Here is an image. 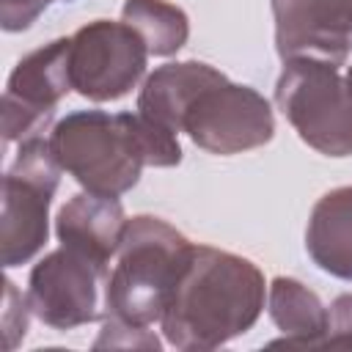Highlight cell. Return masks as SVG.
Returning a JSON list of instances; mask_svg holds the SVG:
<instances>
[{
  "label": "cell",
  "instance_id": "6da1fadb",
  "mask_svg": "<svg viewBox=\"0 0 352 352\" xmlns=\"http://www.w3.org/2000/svg\"><path fill=\"white\" fill-rule=\"evenodd\" d=\"M267 300L261 270L212 245H192L187 270L160 319L162 336L182 352H209L248 333Z\"/></svg>",
  "mask_w": 352,
  "mask_h": 352
},
{
  "label": "cell",
  "instance_id": "7a4b0ae2",
  "mask_svg": "<svg viewBox=\"0 0 352 352\" xmlns=\"http://www.w3.org/2000/svg\"><path fill=\"white\" fill-rule=\"evenodd\" d=\"M58 165L88 192L124 195L143 168H173L182 162L179 135L157 126L140 113L74 110L50 129Z\"/></svg>",
  "mask_w": 352,
  "mask_h": 352
},
{
  "label": "cell",
  "instance_id": "3957f363",
  "mask_svg": "<svg viewBox=\"0 0 352 352\" xmlns=\"http://www.w3.org/2000/svg\"><path fill=\"white\" fill-rule=\"evenodd\" d=\"M190 253L192 242L168 220L135 214L107 272L104 319L132 327L157 324L187 270Z\"/></svg>",
  "mask_w": 352,
  "mask_h": 352
},
{
  "label": "cell",
  "instance_id": "277c9868",
  "mask_svg": "<svg viewBox=\"0 0 352 352\" xmlns=\"http://www.w3.org/2000/svg\"><path fill=\"white\" fill-rule=\"evenodd\" d=\"M275 104L314 151L324 157L352 154V88L338 66L319 58L283 60Z\"/></svg>",
  "mask_w": 352,
  "mask_h": 352
},
{
  "label": "cell",
  "instance_id": "5b68a950",
  "mask_svg": "<svg viewBox=\"0 0 352 352\" xmlns=\"http://www.w3.org/2000/svg\"><path fill=\"white\" fill-rule=\"evenodd\" d=\"M60 165L50 140L28 138L3 176L0 258L3 267L28 264L50 236V204L60 184Z\"/></svg>",
  "mask_w": 352,
  "mask_h": 352
},
{
  "label": "cell",
  "instance_id": "8992f818",
  "mask_svg": "<svg viewBox=\"0 0 352 352\" xmlns=\"http://www.w3.org/2000/svg\"><path fill=\"white\" fill-rule=\"evenodd\" d=\"M182 132H187L198 148L231 157L270 143L275 116L256 88L220 77L192 96L182 113Z\"/></svg>",
  "mask_w": 352,
  "mask_h": 352
},
{
  "label": "cell",
  "instance_id": "52a82bcc",
  "mask_svg": "<svg viewBox=\"0 0 352 352\" xmlns=\"http://www.w3.org/2000/svg\"><path fill=\"white\" fill-rule=\"evenodd\" d=\"M110 267L74 248H55L38 258L28 278V302L52 330H74L104 319Z\"/></svg>",
  "mask_w": 352,
  "mask_h": 352
},
{
  "label": "cell",
  "instance_id": "ba28073f",
  "mask_svg": "<svg viewBox=\"0 0 352 352\" xmlns=\"http://www.w3.org/2000/svg\"><path fill=\"white\" fill-rule=\"evenodd\" d=\"M146 41L121 19H94L69 36L72 91L88 102H116L146 77Z\"/></svg>",
  "mask_w": 352,
  "mask_h": 352
},
{
  "label": "cell",
  "instance_id": "9c48e42d",
  "mask_svg": "<svg viewBox=\"0 0 352 352\" xmlns=\"http://www.w3.org/2000/svg\"><path fill=\"white\" fill-rule=\"evenodd\" d=\"M69 91V38H55L28 52L3 91V140L22 143L52 129L55 107Z\"/></svg>",
  "mask_w": 352,
  "mask_h": 352
},
{
  "label": "cell",
  "instance_id": "30bf717a",
  "mask_svg": "<svg viewBox=\"0 0 352 352\" xmlns=\"http://www.w3.org/2000/svg\"><path fill=\"white\" fill-rule=\"evenodd\" d=\"M280 60L319 58L344 66L352 50V0H270Z\"/></svg>",
  "mask_w": 352,
  "mask_h": 352
},
{
  "label": "cell",
  "instance_id": "8fae6325",
  "mask_svg": "<svg viewBox=\"0 0 352 352\" xmlns=\"http://www.w3.org/2000/svg\"><path fill=\"white\" fill-rule=\"evenodd\" d=\"M126 223L129 220L116 195H99L85 190L72 195L58 209L55 236L60 245L110 264L121 245Z\"/></svg>",
  "mask_w": 352,
  "mask_h": 352
},
{
  "label": "cell",
  "instance_id": "7c38bea8",
  "mask_svg": "<svg viewBox=\"0 0 352 352\" xmlns=\"http://www.w3.org/2000/svg\"><path fill=\"white\" fill-rule=\"evenodd\" d=\"M226 77L220 69L204 60H176L157 66L138 94V113L168 132H182V113L192 102V96L209 82Z\"/></svg>",
  "mask_w": 352,
  "mask_h": 352
},
{
  "label": "cell",
  "instance_id": "4fadbf2b",
  "mask_svg": "<svg viewBox=\"0 0 352 352\" xmlns=\"http://www.w3.org/2000/svg\"><path fill=\"white\" fill-rule=\"evenodd\" d=\"M305 250L322 272L352 280V184L333 187L314 204Z\"/></svg>",
  "mask_w": 352,
  "mask_h": 352
},
{
  "label": "cell",
  "instance_id": "5bb4252c",
  "mask_svg": "<svg viewBox=\"0 0 352 352\" xmlns=\"http://www.w3.org/2000/svg\"><path fill=\"white\" fill-rule=\"evenodd\" d=\"M267 311L275 327L283 333L272 344L286 346H324L327 336V305L314 289L297 278L278 275L267 286Z\"/></svg>",
  "mask_w": 352,
  "mask_h": 352
},
{
  "label": "cell",
  "instance_id": "9a60e30c",
  "mask_svg": "<svg viewBox=\"0 0 352 352\" xmlns=\"http://www.w3.org/2000/svg\"><path fill=\"white\" fill-rule=\"evenodd\" d=\"M121 19L146 41L157 58L176 55L190 38V16L168 0H124Z\"/></svg>",
  "mask_w": 352,
  "mask_h": 352
},
{
  "label": "cell",
  "instance_id": "2e32d148",
  "mask_svg": "<svg viewBox=\"0 0 352 352\" xmlns=\"http://www.w3.org/2000/svg\"><path fill=\"white\" fill-rule=\"evenodd\" d=\"M30 302L28 294L16 292V283L6 278V308H3V330H6V346L14 349L19 338H25L28 319H30Z\"/></svg>",
  "mask_w": 352,
  "mask_h": 352
},
{
  "label": "cell",
  "instance_id": "e0dca14e",
  "mask_svg": "<svg viewBox=\"0 0 352 352\" xmlns=\"http://www.w3.org/2000/svg\"><path fill=\"white\" fill-rule=\"evenodd\" d=\"M96 349L102 346H143V349H160V338L148 333V327H132L116 319L102 322V333L94 341Z\"/></svg>",
  "mask_w": 352,
  "mask_h": 352
},
{
  "label": "cell",
  "instance_id": "ac0fdd59",
  "mask_svg": "<svg viewBox=\"0 0 352 352\" xmlns=\"http://www.w3.org/2000/svg\"><path fill=\"white\" fill-rule=\"evenodd\" d=\"M324 346H352V292L338 294L330 302Z\"/></svg>",
  "mask_w": 352,
  "mask_h": 352
},
{
  "label": "cell",
  "instance_id": "d6986e66",
  "mask_svg": "<svg viewBox=\"0 0 352 352\" xmlns=\"http://www.w3.org/2000/svg\"><path fill=\"white\" fill-rule=\"evenodd\" d=\"M52 0H0V25L8 33L28 30Z\"/></svg>",
  "mask_w": 352,
  "mask_h": 352
},
{
  "label": "cell",
  "instance_id": "ffe728a7",
  "mask_svg": "<svg viewBox=\"0 0 352 352\" xmlns=\"http://www.w3.org/2000/svg\"><path fill=\"white\" fill-rule=\"evenodd\" d=\"M346 85H349V88H352V66H349V69H346Z\"/></svg>",
  "mask_w": 352,
  "mask_h": 352
}]
</instances>
